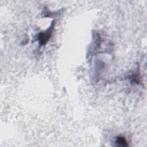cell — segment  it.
Here are the masks:
<instances>
[{
	"label": "cell",
	"mask_w": 147,
	"mask_h": 147,
	"mask_svg": "<svg viewBox=\"0 0 147 147\" xmlns=\"http://www.w3.org/2000/svg\"><path fill=\"white\" fill-rule=\"evenodd\" d=\"M55 25V21H52L49 27L44 32H41L38 33L37 37V40L40 47L44 46L47 44L50 38L52 36L54 27Z\"/></svg>",
	"instance_id": "6da1fadb"
},
{
	"label": "cell",
	"mask_w": 147,
	"mask_h": 147,
	"mask_svg": "<svg viewBox=\"0 0 147 147\" xmlns=\"http://www.w3.org/2000/svg\"><path fill=\"white\" fill-rule=\"evenodd\" d=\"M115 143L118 146H128V144H127V142L125 137L121 136L116 137Z\"/></svg>",
	"instance_id": "7a4b0ae2"
},
{
	"label": "cell",
	"mask_w": 147,
	"mask_h": 147,
	"mask_svg": "<svg viewBox=\"0 0 147 147\" xmlns=\"http://www.w3.org/2000/svg\"><path fill=\"white\" fill-rule=\"evenodd\" d=\"M129 79L130 81L133 83H136V84H138L140 83V76H138V73H133L130 76H129Z\"/></svg>",
	"instance_id": "3957f363"
}]
</instances>
